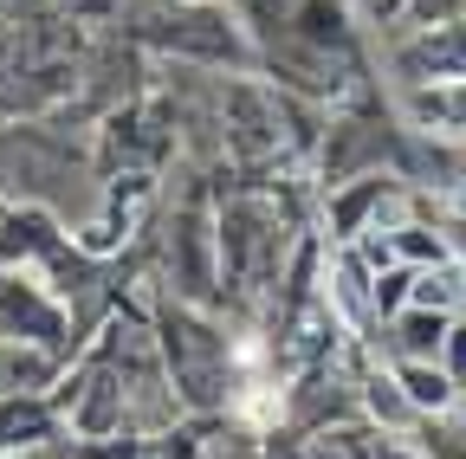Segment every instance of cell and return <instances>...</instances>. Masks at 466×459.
<instances>
[{
	"label": "cell",
	"mask_w": 466,
	"mask_h": 459,
	"mask_svg": "<svg viewBox=\"0 0 466 459\" xmlns=\"http://www.w3.org/2000/svg\"><path fill=\"white\" fill-rule=\"evenodd\" d=\"M214 234H220V278L233 292L240 298L272 292L285 272V240H291L285 207L272 195H227L214 214Z\"/></svg>",
	"instance_id": "obj_1"
},
{
	"label": "cell",
	"mask_w": 466,
	"mask_h": 459,
	"mask_svg": "<svg viewBox=\"0 0 466 459\" xmlns=\"http://www.w3.org/2000/svg\"><path fill=\"white\" fill-rule=\"evenodd\" d=\"M143 39L156 52H168V59L220 65V72H253V59H259L227 0H156L143 14Z\"/></svg>",
	"instance_id": "obj_2"
},
{
	"label": "cell",
	"mask_w": 466,
	"mask_h": 459,
	"mask_svg": "<svg viewBox=\"0 0 466 459\" xmlns=\"http://www.w3.org/2000/svg\"><path fill=\"white\" fill-rule=\"evenodd\" d=\"M162 336V363H168V382L182 388V401L188 408H220L227 401V388H233V343L195 311V304H175V311H162V324H156Z\"/></svg>",
	"instance_id": "obj_3"
},
{
	"label": "cell",
	"mask_w": 466,
	"mask_h": 459,
	"mask_svg": "<svg viewBox=\"0 0 466 459\" xmlns=\"http://www.w3.org/2000/svg\"><path fill=\"white\" fill-rule=\"evenodd\" d=\"M0 336H20V343H39V350L66 356L72 350L66 292L39 272H0Z\"/></svg>",
	"instance_id": "obj_4"
},
{
	"label": "cell",
	"mask_w": 466,
	"mask_h": 459,
	"mask_svg": "<svg viewBox=\"0 0 466 459\" xmlns=\"http://www.w3.org/2000/svg\"><path fill=\"white\" fill-rule=\"evenodd\" d=\"M395 85H447V78H466V14L441 20V26H421L408 45H395Z\"/></svg>",
	"instance_id": "obj_5"
},
{
	"label": "cell",
	"mask_w": 466,
	"mask_h": 459,
	"mask_svg": "<svg viewBox=\"0 0 466 459\" xmlns=\"http://www.w3.org/2000/svg\"><path fill=\"white\" fill-rule=\"evenodd\" d=\"M66 408L52 394H26V388H0V459H26L39 446L58 440Z\"/></svg>",
	"instance_id": "obj_6"
},
{
	"label": "cell",
	"mask_w": 466,
	"mask_h": 459,
	"mask_svg": "<svg viewBox=\"0 0 466 459\" xmlns=\"http://www.w3.org/2000/svg\"><path fill=\"white\" fill-rule=\"evenodd\" d=\"M401 117H408V130H421V136H441V143H460V149H466V78H447V85H408V91H401Z\"/></svg>",
	"instance_id": "obj_7"
},
{
	"label": "cell",
	"mask_w": 466,
	"mask_h": 459,
	"mask_svg": "<svg viewBox=\"0 0 466 459\" xmlns=\"http://www.w3.org/2000/svg\"><path fill=\"white\" fill-rule=\"evenodd\" d=\"M58 259H66V234L39 207H20V214L0 220V272H39Z\"/></svg>",
	"instance_id": "obj_8"
},
{
	"label": "cell",
	"mask_w": 466,
	"mask_h": 459,
	"mask_svg": "<svg viewBox=\"0 0 466 459\" xmlns=\"http://www.w3.org/2000/svg\"><path fill=\"white\" fill-rule=\"evenodd\" d=\"M389 375L401 382V394L415 401V414H421V421H447L460 401H466V388L447 375L441 356H389Z\"/></svg>",
	"instance_id": "obj_9"
},
{
	"label": "cell",
	"mask_w": 466,
	"mask_h": 459,
	"mask_svg": "<svg viewBox=\"0 0 466 459\" xmlns=\"http://www.w3.org/2000/svg\"><path fill=\"white\" fill-rule=\"evenodd\" d=\"M447 311H421V304H401L389 311V356H441L447 350Z\"/></svg>",
	"instance_id": "obj_10"
},
{
	"label": "cell",
	"mask_w": 466,
	"mask_h": 459,
	"mask_svg": "<svg viewBox=\"0 0 466 459\" xmlns=\"http://www.w3.org/2000/svg\"><path fill=\"white\" fill-rule=\"evenodd\" d=\"M343 459H421L408 434H389V427H343L337 434Z\"/></svg>",
	"instance_id": "obj_11"
},
{
	"label": "cell",
	"mask_w": 466,
	"mask_h": 459,
	"mask_svg": "<svg viewBox=\"0 0 466 459\" xmlns=\"http://www.w3.org/2000/svg\"><path fill=\"white\" fill-rule=\"evenodd\" d=\"M441 363H447V375L466 388V311L453 317V330H447V350H441Z\"/></svg>",
	"instance_id": "obj_12"
}]
</instances>
